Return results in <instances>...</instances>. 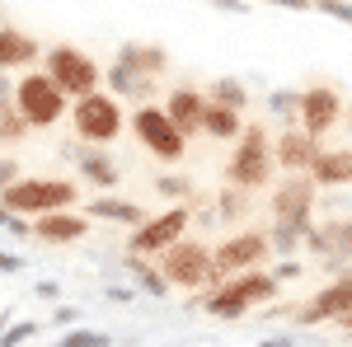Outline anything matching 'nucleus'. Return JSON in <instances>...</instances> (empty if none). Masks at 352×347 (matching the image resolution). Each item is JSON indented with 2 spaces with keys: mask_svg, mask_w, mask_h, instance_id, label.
I'll use <instances>...</instances> for the list:
<instances>
[{
  "mask_svg": "<svg viewBox=\"0 0 352 347\" xmlns=\"http://www.w3.org/2000/svg\"><path fill=\"white\" fill-rule=\"evenodd\" d=\"M28 132H33V127L24 122L19 108H0V146H19Z\"/></svg>",
  "mask_w": 352,
  "mask_h": 347,
  "instance_id": "nucleus-30",
  "label": "nucleus"
},
{
  "mask_svg": "<svg viewBox=\"0 0 352 347\" xmlns=\"http://www.w3.org/2000/svg\"><path fill=\"white\" fill-rule=\"evenodd\" d=\"M113 338L109 333H99V328H71L66 338H56L52 347H109Z\"/></svg>",
  "mask_w": 352,
  "mask_h": 347,
  "instance_id": "nucleus-32",
  "label": "nucleus"
},
{
  "mask_svg": "<svg viewBox=\"0 0 352 347\" xmlns=\"http://www.w3.org/2000/svg\"><path fill=\"white\" fill-rule=\"evenodd\" d=\"M66 155L76 160L80 179H85L89 188H104V192H109V188L122 183V169H118V160H113L109 150H99V146H94V150H89V146H71Z\"/></svg>",
  "mask_w": 352,
  "mask_h": 347,
  "instance_id": "nucleus-21",
  "label": "nucleus"
},
{
  "mask_svg": "<svg viewBox=\"0 0 352 347\" xmlns=\"http://www.w3.org/2000/svg\"><path fill=\"white\" fill-rule=\"evenodd\" d=\"M277 291H282V282L272 277L268 267H249V272L226 277L212 291H192L188 305H202L212 320H244V315L263 310L268 300H277Z\"/></svg>",
  "mask_w": 352,
  "mask_h": 347,
  "instance_id": "nucleus-1",
  "label": "nucleus"
},
{
  "mask_svg": "<svg viewBox=\"0 0 352 347\" xmlns=\"http://www.w3.org/2000/svg\"><path fill=\"white\" fill-rule=\"evenodd\" d=\"M122 267L132 272V282H136V287H141L146 295H164V291H169V282L160 277V267L151 263V258H141V254H127V258H122Z\"/></svg>",
  "mask_w": 352,
  "mask_h": 347,
  "instance_id": "nucleus-27",
  "label": "nucleus"
},
{
  "mask_svg": "<svg viewBox=\"0 0 352 347\" xmlns=\"http://www.w3.org/2000/svg\"><path fill=\"white\" fill-rule=\"evenodd\" d=\"M85 235H89V216H80L76 207L33 216V240H38V244H52V249H61V244H80Z\"/></svg>",
  "mask_w": 352,
  "mask_h": 347,
  "instance_id": "nucleus-17",
  "label": "nucleus"
},
{
  "mask_svg": "<svg viewBox=\"0 0 352 347\" xmlns=\"http://www.w3.org/2000/svg\"><path fill=\"white\" fill-rule=\"evenodd\" d=\"M272 132L263 122H244L240 141H235V150H230V160H226V183L230 188H244V192H258V188L272 183Z\"/></svg>",
  "mask_w": 352,
  "mask_h": 347,
  "instance_id": "nucleus-2",
  "label": "nucleus"
},
{
  "mask_svg": "<svg viewBox=\"0 0 352 347\" xmlns=\"http://www.w3.org/2000/svg\"><path fill=\"white\" fill-rule=\"evenodd\" d=\"M263 347H292V343H287V338H277V343H263Z\"/></svg>",
  "mask_w": 352,
  "mask_h": 347,
  "instance_id": "nucleus-45",
  "label": "nucleus"
},
{
  "mask_svg": "<svg viewBox=\"0 0 352 347\" xmlns=\"http://www.w3.org/2000/svg\"><path fill=\"white\" fill-rule=\"evenodd\" d=\"M240 132H244V113L240 108H226V104H212L207 99V108H202V136L207 141H240Z\"/></svg>",
  "mask_w": 352,
  "mask_h": 347,
  "instance_id": "nucleus-24",
  "label": "nucleus"
},
{
  "mask_svg": "<svg viewBox=\"0 0 352 347\" xmlns=\"http://www.w3.org/2000/svg\"><path fill=\"white\" fill-rule=\"evenodd\" d=\"M192 225V207L188 202H174L164 207L160 216H146L136 230H127V254H141V258H160L169 244H179Z\"/></svg>",
  "mask_w": 352,
  "mask_h": 347,
  "instance_id": "nucleus-11",
  "label": "nucleus"
},
{
  "mask_svg": "<svg viewBox=\"0 0 352 347\" xmlns=\"http://www.w3.org/2000/svg\"><path fill=\"white\" fill-rule=\"evenodd\" d=\"M315 207H320V188H315L310 174H287L268 197L272 225H292L296 235H310L315 230Z\"/></svg>",
  "mask_w": 352,
  "mask_h": 347,
  "instance_id": "nucleus-9",
  "label": "nucleus"
},
{
  "mask_svg": "<svg viewBox=\"0 0 352 347\" xmlns=\"http://www.w3.org/2000/svg\"><path fill=\"white\" fill-rule=\"evenodd\" d=\"M155 192H160L164 207H174V202H192V179H184V174H155Z\"/></svg>",
  "mask_w": 352,
  "mask_h": 347,
  "instance_id": "nucleus-29",
  "label": "nucleus"
},
{
  "mask_svg": "<svg viewBox=\"0 0 352 347\" xmlns=\"http://www.w3.org/2000/svg\"><path fill=\"white\" fill-rule=\"evenodd\" d=\"M14 80H19V76L0 71V108H14Z\"/></svg>",
  "mask_w": 352,
  "mask_h": 347,
  "instance_id": "nucleus-38",
  "label": "nucleus"
},
{
  "mask_svg": "<svg viewBox=\"0 0 352 347\" xmlns=\"http://www.w3.org/2000/svg\"><path fill=\"white\" fill-rule=\"evenodd\" d=\"M43 71L56 80V89L66 99H80L89 89H104V66L85 52V47H76V43H52L43 52Z\"/></svg>",
  "mask_w": 352,
  "mask_h": 347,
  "instance_id": "nucleus-5",
  "label": "nucleus"
},
{
  "mask_svg": "<svg viewBox=\"0 0 352 347\" xmlns=\"http://www.w3.org/2000/svg\"><path fill=\"white\" fill-rule=\"evenodd\" d=\"M0 202L10 207V212L19 216H43V212H66V207H76L80 202V183H71V179H19V183H10L0 192Z\"/></svg>",
  "mask_w": 352,
  "mask_h": 347,
  "instance_id": "nucleus-7",
  "label": "nucleus"
},
{
  "mask_svg": "<svg viewBox=\"0 0 352 347\" xmlns=\"http://www.w3.org/2000/svg\"><path fill=\"white\" fill-rule=\"evenodd\" d=\"M104 89H109L113 99H122V104H155V94H160V80H151V76H141L132 66H122V61H113L109 71H104Z\"/></svg>",
  "mask_w": 352,
  "mask_h": 347,
  "instance_id": "nucleus-18",
  "label": "nucleus"
},
{
  "mask_svg": "<svg viewBox=\"0 0 352 347\" xmlns=\"http://www.w3.org/2000/svg\"><path fill=\"white\" fill-rule=\"evenodd\" d=\"M52 320H56V324H76V310H71V305H61V310H56Z\"/></svg>",
  "mask_w": 352,
  "mask_h": 347,
  "instance_id": "nucleus-43",
  "label": "nucleus"
},
{
  "mask_svg": "<svg viewBox=\"0 0 352 347\" xmlns=\"http://www.w3.org/2000/svg\"><path fill=\"white\" fill-rule=\"evenodd\" d=\"M292 315V324H300V328H315V324H338L352 315V272H338L333 282H324L315 295H305L300 305H292L287 310Z\"/></svg>",
  "mask_w": 352,
  "mask_h": 347,
  "instance_id": "nucleus-13",
  "label": "nucleus"
},
{
  "mask_svg": "<svg viewBox=\"0 0 352 347\" xmlns=\"http://www.w3.org/2000/svg\"><path fill=\"white\" fill-rule=\"evenodd\" d=\"M14 108L24 113V122L33 132H52L56 122L71 113V99L56 89V80L47 71H19V80H14Z\"/></svg>",
  "mask_w": 352,
  "mask_h": 347,
  "instance_id": "nucleus-4",
  "label": "nucleus"
},
{
  "mask_svg": "<svg viewBox=\"0 0 352 347\" xmlns=\"http://www.w3.org/2000/svg\"><path fill=\"white\" fill-rule=\"evenodd\" d=\"M338 328H343V338L352 343V315H348V320H338Z\"/></svg>",
  "mask_w": 352,
  "mask_h": 347,
  "instance_id": "nucleus-44",
  "label": "nucleus"
},
{
  "mask_svg": "<svg viewBox=\"0 0 352 347\" xmlns=\"http://www.w3.org/2000/svg\"><path fill=\"white\" fill-rule=\"evenodd\" d=\"M38 295H43V300H56L61 287H56V282H38Z\"/></svg>",
  "mask_w": 352,
  "mask_h": 347,
  "instance_id": "nucleus-42",
  "label": "nucleus"
},
{
  "mask_svg": "<svg viewBox=\"0 0 352 347\" xmlns=\"http://www.w3.org/2000/svg\"><path fill=\"white\" fill-rule=\"evenodd\" d=\"M207 5L221 14H249V0H207Z\"/></svg>",
  "mask_w": 352,
  "mask_h": 347,
  "instance_id": "nucleus-39",
  "label": "nucleus"
},
{
  "mask_svg": "<svg viewBox=\"0 0 352 347\" xmlns=\"http://www.w3.org/2000/svg\"><path fill=\"white\" fill-rule=\"evenodd\" d=\"M71 132L80 146H113L122 127H127V113H122V99H113L109 89H89L80 99H71Z\"/></svg>",
  "mask_w": 352,
  "mask_h": 347,
  "instance_id": "nucleus-3",
  "label": "nucleus"
},
{
  "mask_svg": "<svg viewBox=\"0 0 352 347\" xmlns=\"http://www.w3.org/2000/svg\"><path fill=\"white\" fill-rule=\"evenodd\" d=\"M33 61H43V43L19 24L0 28V71H33Z\"/></svg>",
  "mask_w": 352,
  "mask_h": 347,
  "instance_id": "nucleus-20",
  "label": "nucleus"
},
{
  "mask_svg": "<svg viewBox=\"0 0 352 347\" xmlns=\"http://www.w3.org/2000/svg\"><path fill=\"white\" fill-rule=\"evenodd\" d=\"M300 249L324 267V272H333V277L338 272H352V212H338V216H329V221H320L300 240Z\"/></svg>",
  "mask_w": 352,
  "mask_h": 347,
  "instance_id": "nucleus-12",
  "label": "nucleus"
},
{
  "mask_svg": "<svg viewBox=\"0 0 352 347\" xmlns=\"http://www.w3.org/2000/svg\"><path fill=\"white\" fill-rule=\"evenodd\" d=\"M19 179H24L19 160H14V155H0V192H5L10 183H19Z\"/></svg>",
  "mask_w": 352,
  "mask_h": 347,
  "instance_id": "nucleus-36",
  "label": "nucleus"
},
{
  "mask_svg": "<svg viewBox=\"0 0 352 347\" xmlns=\"http://www.w3.org/2000/svg\"><path fill=\"white\" fill-rule=\"evenodd\" d=\"M272 244L268 230H240V235H226L221 244H212V287H221L226 277L249 272V267H268ZM207 287V291H212Z\"/></svg>",
  "mask_w": 352,
  "mask_h": 347,
  "instance_id": "nucleus-10",
  "label": "nucleus"
},
{
  "mask_svg": "<svg viewBox=\"0 0 352 347\" xmlns=\"http://www.w3.org/2000/svg\"><path fill=\"white\" fill-rule=\"evenodd\" d=\"M155 267H160L164 282L179 287V291H207L212 287V244L184 235L179 244H169L155 258Z\"/></svg>",
  "mask_w": 352,
  "mask_h": 347,
  "instance_id": "nucleus-8",
  "label": "nucleus"
},
{
  "mask_svg": "<svg viewBox=\"0 0 352 347\" xmlns=\"http://www.w3.org/2000/svg\"><path fill=\"white\" fill-rule=\"evenodd\" d=\"M28 258L24 254H10V249H0V277H14V272H24Z\"/></svg>",
  "mask_w": 352,
  "mask_h": 347,
  "instance_id": "nucleus-37",
  "label": "nucleus"
},
{
  "mask_svg": "<svg viewBox=\"0 0 352 347\" xmlns=\"http://www.w3.org/2000/svg\"><path fill=\"white\" fill-rule=\"evenodd\" d=\"M268 272L277 277V282H296L300 272H305V263H300V254H296V258H277V263H272Z\"/></svg>",
  "mask_w": 352,
  "mask_h": 347,
  "instance_id": "nucleus-35",
  "label": "nucleus"
},
{
  "mask_svg": "<svg viewBox=\"0 0 352 347\" xmlns=\"http://www.w3.org/2000/svg\"><path fill=\"white\" fill-rule=\"evenodd\" d=\"M315 14H324V19H333V24L352 28V0H315Z\"/></svg>",
  "mask_w": 352,
  "mask_h": 347,
  "instance_id": "nucleus-34",
  "label": "nucleus"
},
{
  "mask_svg": "<svg viewBox=\"0 0 352 347\" xmlns=\"http://www.w3.org/2000/svg\"><path fill=\"white\" fill-rule=\"evenodd\" d=\"M338 122H343V89L329 85V80L305 85V89H300V127L324 141Z\"/></svg>",
  "mask_w": 352,
  "mask_h": 347,
  "instance_id": "nucleus-14",
  "label": "nucleus"
},
{
  "mask_svg": "<svg viewBox=\"0 0 352 347\" xmlns=\"http://www.w3.org/2000/svg\"><path fill=\"white\" fill-rule=\"evenodd\" d=\"M113 61L132 66V71L151 76V80H164V76H169V66H174V56H169V47H164V43H141V38H127V43H118Z\"/></svg>",
  "mask_w": 352,
  "mask_h": 347,
  "instance_id": "nucleus-19",
  "label": "nucleus"
},
{
  "mask_svg": "<svg viewBox=\"0 0 352 347\" xmlns=\"http://www.w3.org/2000/svg\"><path fill=\"white\" fill-rule=\"evenodd\" d=\"M160 108L169 113V122L184 136H202V108H207V89H202V85H192V80L169 85V94H164Z\"/></svg>",
  "mask_w": 352,
  "mask_h": 347,
  "instance_id": "nucleus-16",
  "label": "nucleus"
},
{
  "mask_svg": "<svg viewBox=\"0 0 352 347\" xmlns=\"http://www.w3.org/2000/svg\"><path fill=\"white\" fill-rule=\"evenodd\" d=\"M268 113L282 122V127H300V89H272Z\"/></svg>",
  "mask_w": 352,
  "mask_h": 347,
  "instance_id": "nucleus-28",
  "label": "nucleus"
},
{
  "mask_svg": "<svg viewBox=\"0 0 352 347\" xmlns=\"http://www.w3.org/2000/svg\"><path fill=\"white\" fill-rule=\"evenodd\" d=\"M127 127H132V136L141 141V150L155 155L160 164H179L188 155V136L169 122V113H164L160 104H136L132 117H127Z\"/></svg>",
  "mask_w": 352,
  "mask_h": 347,
  "instance_id": "nucleus-6",
  "label": "nucleus"
},
{
  "mask_svg": "<svg viewBox=\"0 0 352 347\" xmlns=\"http://www.w3.org/2000/svg\"><path fill=\"white\" fill-rule=\"evenodd\" d=\"M207 99H212V104H226V108L249 113V85H244L240 76H217V80L207 85Z\"/></svg>",
  "mask_w": 352,
  "mask_h": 347,
  "instance_id": "nucleus-26",
  "label": "nucleus"
},
{
  "mask_svg": "<svg viewBox=\"0 0 352 347\" xmlns=\"http://www.w3.org/2000/svg\"><path fill=\"white\" fill-rule=\"evenodd\" d=\"M300 240H305V235H296L292 225H272V230H268V244H272V254H277V258H296Z\"/></svg>",
  "mask_w": 352,
  "mask_h": 347,
  "instance_id": "nucleus-31",
  "label": "nucleus"
},
{
  "mask_svg": "<svg viewBox=\"0 0 352 347\" xmlns=\"http://www.w3.org/2000/svg\"><path fill=\"white\" fill-rule=\"evenodd\" d=\"M109 300L113 305H127V300H132V287H127V291H122V287H109Z\"/></svg>",
  "mask_w": 352,
  "mask_h": 347,
  "instance_id": "nucleus-41",
  "label": "nucleus"
},
{
  "mask_svg": "<svg viewBox=\"0 0 352 347\" xmlns=\"http://www.w3.org/2000/svg\"><path fill=\"white\" fill-rule=\"evenodd\" d=\"M33 333H38V324H33V320H10V324H5V333H0V347H24Z\"/></svg>",
  "mask_w": 352,
  "mask_h": 347,
  "instance_id": "nucleus-33",
  "label": "nucleus"
},
{
  "mask_svg": "<svg viewBox=\"0 0 352 347\" xmlns=\"http://www.w3.org/2000/svg\"><path fill=\"white\" fill-rule=\"evenodd\" d=\"M320 150H324V141L310 136L305 127H282L277 141H272V160H277L282 174H310V164H315Z\"/></svg>",
  "mask_w": 352,
  "mask_h": 347,
  "instance_id": "nucleus-15",
  "label": "nucleus"
},
{
  "mask_svg": "<svg viewBox=\"0 0 352 347\" xmlns=\"http://www.w3.org/2000/svg\"><path fill=\"white\" fill-rule=\"evenodd\" d=\"M277 10H296V14H305V10H315V0H272Z\"/></svg>",
  "mask_w": 352,
  "mask_h": 347,
  "instance_id": "nucleus-40",
  "label": "nucleus"
},
{
  "mask_svg": "<svg viewBox=\"0 0 352 347\" xmlns=\"http://www.w3.org/2000/svg\"><path fill=\"white\" fill-rule=\"evenodd\" d=\"M85 216L89 221H113V225H127V230H136L141 221H146V207L141 202H132V197H113V192H99V197H89V207H85Z\"/></svg>",
  "mask_w": 352,
  "mask_h": 347,
  "instance_id": "nucleus-22",
  "label": "nucleus"
},
{
  "mask_svg": "<svg viewBox=\"0 0 352 347\" xmlns=\"http://www.w3.org/2000/svg\"><path fill=\"white\" fill-rule=\"evenodd\" d=\"M310 179L315 188L324 192V188H352V146H338V150H320L315 164H310Z\"/></svg>",
  "mask_w": 352,
  "mask_h": 347,
  "instance_id": "nucleus-23",
  "label": "nucleus"
},
{
  "mask_svg": "<svg viewBox=\"0 0 352 347\" xmlns=\"http://www.w3.org/2000/svg\"><path fill=\"white\" fill-rule=\"evenodd\" d=\"M249 212H254V197H249L244 188H230V183H226L217 192V221H221V225H240Z\"/></svg>",
  "mask_w": 352,
  "mask_h": 347,
  "instance_id": "nucleus-25",
  "label": "nucleus"
}]
</instances>
